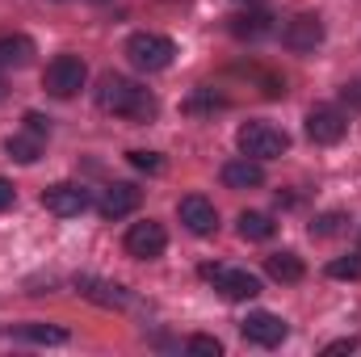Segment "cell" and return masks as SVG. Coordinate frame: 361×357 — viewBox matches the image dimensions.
<instances>
[{"mask_svg":"<svg viewBox=\"0 0 361 357\" xmlns=\"http://www.w3.org/2000/svg\"><path fill=\"white\" fill-rule=\"evenodd\" d=\"M25 131H34V135H42V131H47V122H42V114H25Z\"/></svg>","mask_w":361,"mask_h":357,"instance_id":"cell-24","label":"cell"},{"mask_svg":"<svg viewBox=\"0 0 361 357\" xmlns=\"http://www.w3.org/2000/svg\"><path fill=\"white\" fill-rule=\"evenodd\" d=\"M319 38H324L319 17H294V21L286 25V47H290V51H315Z\"/></svg>","mask_w":361,"mask_h":357,"instance_id":"cell-11","label":"cell"},{"mask_svg":"<svg viewBox=\"0 0 361 357\" xmlns=\"http://www.w3.org/2000/svg\"><path fill=\"white\" fill-rule=\"evenodd\" d=\"M189 353H197V357H219V353H223V345H219L214 337H193V341H189Z\"/></svg>","mask_w":361,"mask_h":357,"instance_id":"cell-21","label":"cell"},{"mask_svg":"<svg viewBox=\"0 0 361 357\" xmlns=\"http://www.w3.org/2000/svg\"><path fill=\"white\" fill-rule=\"evenodd\" d=\"M273 227H277V223H273L269 214H261V210H244V214H240V236H244V240H269Z\"/></svg>","mask_w":361,"mask_h":357,"instance_id":"cell-17","label":"cell"},{"mask_svg":"<svg viewBox=\"0 0 361 357\" xmlns=\"http://www.w3.org/2000/svg\"><path fill=\"white\" fill-rule=\"evenodd\" d=\"M4 152H8L13 160H21V164H34V160H38V152H42V143H38V135H34V131H25V135H8Z\"/></svg>","mask_w":361,"mask_h":357,"instance_id":"cell-16","label":"cell"},{"mask_svg":"<svg viewBox=\"0 0 361 357\" xmlns=\"http://www.w3.org/2000/svg\"><path fill=\"white\" fill-rule=\"evenodd\" d=\"M97 101H101V109L122 114V118H135V122H147L156 114V97L147 89H139L135 80H126V76H105Z\"/></svg>","mask_w":361,"mask_h":357,"instance_id":"cell-1","label":"cell"},{"mask_svg":"<svg viewBox=\"0 0 361 357\" xmlns=\"http://www.w3.org/2000/svg\"><path fill=\"white\" fill-rule=\"evenodd\" d=\"M21 337H25V341H38V345H63V341H68L63 328H47V324H25Z\"/></svg>","mask_w":361,"mask_h":357,"instance_id":"cell-19","label":"cell"},{"mask_svg":"<svg viewBox=\"0 0 361 357\" xmlns=\"http://www.w3.org/2000/svg\"><path fill=\"white\" fill-rule=\"evenodd\" d=\"M235 143H240V152L252 156V160H273V156H281V152L290 147V135H286L281 126H273V122H244V126L235 131Z\"/></svg>","mask_w":361,"mask_h":357,"instance_id":"cell-2","label":"cell"},{"mask_svg":"<svg viewBox=\"0 0 361 357\" xmlns=\"http://www.w3.org/2000/svg\"><path fill=\"white\" fill-rule=\"evenodd\" d=\"M265 269H269V277H277V282H302V273H307L294 253H273L269 261H265Z\"/></svg>","mask_w":361,"mask_h":357,"instance_id":"cell-15","label":"cell"},{"mask_svg":"<svg viewBox=\"0 0 361 357\" xmlns=\"http://www.w3.org/2000/svg\"><path fill=\"white\" fill-rule=\"evenodd\" d=\"M345 231V214L341 210H328V214H319L315 223H311V236L315 240H332V236H341Z\"/></svg>","mask_w":361,"mask_h":357,"instance_id":"cell-18","label":"cell"},{"mask_svg":"<svg viewBox=\"0 0 361 357\" xmlns=\"http://www.w3.org/2000/svg\"><path fill=\"white\" fill-rule=\"evenodd\" d=\"M307 135H311V143L332 147V143H341L349 135V118L341 109H332V105H319V109L307 114Z\"/></svg>","mask_w":361,"mask_h":357,"instance_id":"cell-5","label":"cell"},{"mask_svg":"<svg viewBox=\"0 0 361 357\" xmlns=\"http://www.w3.org/2000/svg\"><path fill=\"white\" fill-rule=\"evenodd\" d=\"M126 55L139 72H164L177 55V47L164 38V34H130L126 38Z\"/></svg>","mask_w":361,"mask_h":357,"instance_id":"cell-3","label":"cell"},{"mask_svg":"<svg viewBox=\"0 0 361 357\" xmlns=\"http://www.w3.org/2000/svg\"><path fill=\"white\" fill-rule=\"evenodd\" d=\"M85 76H89V68H85L80 55H55L42 72V85H47L51 97H76L85 89Z\"/></svg>","mask_w":361,"mask_h":357,"instance_id":"cell-4","label":"cell"},{"mask_svg":"<svg viewBox=\"0 0 361 357\" xmlns=\"http://www.w3.org/2000/svg\"><path fill=\"white\" fill-rule=\"evenodd\" d=\"M261 181H265V169H261V160H252V156L223 164V185H231V189H257Z\"/></svg>","mask_w":361,"mask_h":357,"instance_id":"cell-12","label":"cell"},{"mask_svg":"<svg viewBox=\"0 0 361 357\" xmlns=\"http://www.w3.org/2000/svg\"><path fill=\"white\" fill-rule=\"evenodd\" d=\"M139 206V189L135 185H114V189H105V198L97 202V210L105 214V219H122V214H130Z\"/></svg>","mask_w":361,"mask_h":357,"instance_id":"cell-13","label":"cell"},{"mask_svg":"<svg viewBox=\"0 0 361 357\" xmlns=\"http://www.w3.org/2000/svg\"><path fill=\"white\" fill-rule=\"evenodd\" d=\"M240 332H244L252 345L273 349V345H281V341H286V320H281V315H273V311H252V315L240 324Z\"/></svg>","mask_w":361,"mask_h":357,"instance_id":"cell-9","label":"cell"},{"mask_svg":"<svg viewBox=\"0 0 361 357\" xmlns=\"http://www.w3.org/2000/svg\"><path fill=\"white\" fill-rule=\"evenodd\" d=\"M202 273H206L210 282H219V290H223L227 298H235V303H244V298H257V294H261V277H252V273H244V269L206 265Z\"/></svg>","mask_w":361,"mask_h":357,"instance_id":"cell-7","label":"cell"},{"mask_svg":"<svg viewBox=\"0 0 361 357\" xmlns=\"http://www.w3.org/2000/svg\"><path fill=\"white\" fill-rule=\"evenodd\" d=\"M164 248H169V236H164V227H160L156 219L135 223V227L126 231V253H130V257H139V261H156Z\"/></svg>","mask_w":361,"mask_h":357,"instance_id":"cell-6","label":"cell"},{"mask_svg":"<svg viewBox=\"0 0 361 357\" xmlns=\"http://www.w3.org/2000/svg\"><path fill=\"white\" fill-rule=\"evenodd\" d=\"M42 206L51 210V214H59V219H72V214H80V210H89V193L80 189V185H51L47 193H42Z\"/></svg>","mask_w":361,"mask_h":357,"instance_id":"cell-10","label":"cell"},{"mask_svg":"<svg viewBox=\"0 0 361 357\" xmlns=\"http://www.w3.org/2000/svg\"><path fill=\"white\" fill-rule=\"evenodd\" d=\"M180 223L193 231V236H214V227H219V210H214V202H206L202 193H189V198H180Z\"/></svg>","mask_w":361,"mask_h":357,"instance_id":"cell-8","label":"cell"},{"mask_svg":"<svg viewBox=\"0 0 361 357\" xmlns=\"http://www.w3.org/2000/svg\"><path fill=\"white\" fill-rule=\"evenodd\" d=\"M328 277H349V282H357V277H361V253L332 261V265H328Z\"/></svg>","mask_w":361,"mask_h":357,"instance_id":"cell-20","label":"cell"},{"mask_svg":"<svg viewBox=\"0 0 361 357\" xmlns=\"http://www.w3.org/2000/svg\"><path fill=\"white\" fill-rule=\"evenodd\" d=\"M353 349H357V341H353V337H345V341H332V345H328L324 353L336 357V353H353Z\"/></svg>","mask_w":361,"mask_h":357,"instance_id":"cell-23","label":"cell"},{"mask_svg":"<svg viewBox=\"0 0 361 357\" xmlns=\"http://www.w3.org/2000/svg\"><path fill=\"white\" fill-rule=\"evenodd\" d=\"M34 59V42L25 34H4L0 38V68H25Z\"/></svg>","mask_w":361,"mask_h":357,"instance_id":"cell-14","label":"cell"},{"mask_svg":"<svg viewBox=\"0 0 361 357\" xmlns=\"http://www.w3.org/2000/svg\"><path fill=\"white\" fill-rule=\"evenodd\" d=\"M130 164L143 169V173H160V169H164V160H160L156 152H130Z\"/></svg>","mask_w":361,"mask_h":357,"instance_id":"cell-22","label":"cell"},{"mask_svg":"<svg viewBox=\"0 0 361 357\" xmlns=\"http://www.w3.org/2000/svg\"><path fill=\"white\" fill-rule=\"evenodd\" d=\"M8 206H13V185L0 177V210H8Z\"/></svg>","mask_w":361,"mask_h":357,"instance_id":"cell-25","label":"cell"}]
</instances>
